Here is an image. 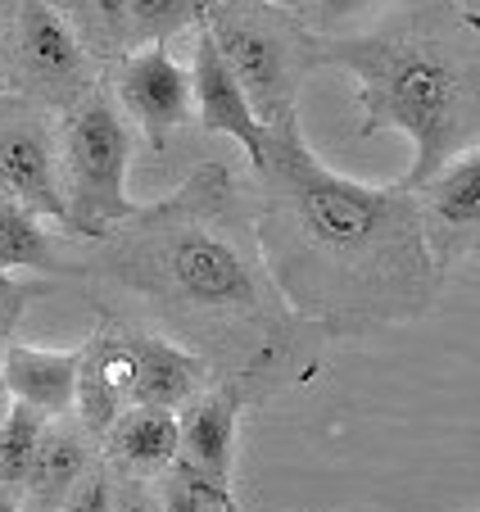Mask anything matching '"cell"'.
Returning a JSON list of instances; mask_svg holds the SVG:
<instances>
[{
    "instance_id": "1",
    "label": "cell",
    "mask_w": 480,
    "mask_h": 512,
    "mask_svg": "<svg viewBox=\"0 0 480 512\" xmlns=\"http://www.w3.org/2000/svg\"><path fill=\"white\" fill-rule=\"evenodd\" d=\"M254 254L277 300L327 336L404 327L435 309L444 259L422 200L367 186L313 155L299 114L263 127L254 159Z\"/></svg>"
},
{
    "instance_id": "2",
    "label": "cell",
    "mask_w": 480,
    "mask_h": 512,
    "mask_svg": "<svg viewBox=\"0 0 480 512\" xmlns=\"http://www.w3.org/2000/svg\"><path fill=\"white\" fill-rule=\"evenodd\" d=\"M236 209V182L227 168L209 164L159 209H136L127 223L100 236V268L136 300H150L182 327L231 331L240 322H268L281 309L263 263L245 254L227 213Z\"/></svg>"
},
{
    "instance_id": "3",
    "label": "cell",
    "mask_w": 480,
    "mask_h": 512,
    "mask_svg": "<svg viewBox=\"0 0 480 512\" xmlns=\"http://www.w3.org/2000/svg\"><path fill=\"white\" fill-rule=\"evenodd\" d=\"M322 64L354 78L363 132H404L413 164L404 191H417L449 159L476 150L480 82L471 28L440 19H404L376 32H340L313 41Z\"/></svg>"
},
{
    "instance_id": "4",
    "label": "cell",
    "mask_w": 480,
    "mask_h": 512,
    "mask_svg": "<svg viewBox=\"0 0 480 512\" xmlns=\"http://www.w3.org/2000/svg\"><path fill=\"white\" fill-rule=\"evenodd\" d=\"M200 28L209 32L213 50L231 68L263 127L295 114L308 64L317 59V37L295 10H281L272 0H213Z\"/></svg>"
},
{
    "instance_id": "5",
    "label": "cell",
    "mask_w": 480,
    "mask_h": 512,
    "mask_svg": "<svg viewBox=\"0 0 480 512\" xmlns=\"http://www.w3.org/2000/svg\"><path fill=\"white\" fill-rule=\"evenodd\" d=\"M132 173V123L118 109L114 91L91 87L73 100L59 127V177L68 200V232L73 236H105L136 213L127 195Z\"/></svg>"
},
{
    "instance_id": "6",
    "label": "cell",
    "mask_w": 480,
    "mask_h": 512,
    "mask_svg": "<svg viewBox=\"0 0 480 512\" xmlns=\"http://www.w3.org/2000/svg\"><path fill=\"white\" fill-rule=\"evenodd\" d=\"M5 64L14 78V96L41 109H68L96 87V59L64 23L50 0H10V32H5Z\"/></svg>"
},
{
    "instance_id": "7",
    "label": "cell",
    "mask_w": 480,
    "mask_h": 512,
    "mask_svg": "<svg viewBox=\"0 0 480 512\" xmlns=\"http://www.w3.org/2000/svg\"><path fill=\"white\" fill-rule=\"evenodd\" d=\"M0 195L19 200L41 223H68L59 132L50 127L46 109L23 96H0Z\"/></svg>"
},
{
    "instance_id": "8",
    "label": "cell",
    "mask_w": 480,
    "mask_h": 512,
    "mask_svg": "<svg viewBox=\"0 0 480 512\" xmlns=\"http://www.w3.org/2000/svg\"><path fill=\"white\" fill-rule=\"evenodd\" d=\"M114 100L127 118L145 132V141L159 150L177 127L191 123V73L168 50V41H150L141 50H127L114 68Z\"/></svg>"
},
{
    "instance_id": "9",
    "label": "cell",
    "mask_w": 480,
    "mask_h": 512,
    "mask_svg": "<svg viewBox=\"0 0 480 512\" xmlns=\"http://www.w3.org/2000/svg\"><path fill=\"white\" fill-rule=\"evenodd\" d=\"M132 408V322H100L82 345L73 386V422L105 440V431Z\"/></svg>"
},
{
    "instance_id": "10",
    "label": "cell",
    "mask_w": 480,
    "mask_h": 512,
    "mask_svg": "<svg viewBox=\"0 0 480 512\" xmlns=\"http://www.w3.org/2000/svg\"><path fill=\"white\" fill-rule=\"evenodd\" d=\"M250 404V377H222L218 386H204L200 395L186 404L177 417V463L191 472L209 476L218 485H231V467H236V435L240 413Z\"/></svg>"
},
{
    "instance_id": "11",
    "label": "cell",
    "mask_w": 480,
    "mask_h": 512,
    "mask_svg": "<svg viewBox=\"0 0 480 512\" xmlns=\"http://www.w3.org/2000/svg\"><path fill=\"white\" fill-rule=\"evenodd\" d=\"M186 73H191V109L200 118V127L213 136H231L245 150V159L254 164L263 145V123L254 118L250 100H245L240 82L231 78V68L222 64V55L213 50L204 28H195V55Z\"/></svg>"
},
{
    "instance_id": "12",
    "label": "cell",
    "mask_w": 480,
    "mask_h": 512,
    "mask_svg": "<svg viewBox=\"0 0 480 512\" xmlns=\"http://www.w3.org/2000/svg\"><path fill=\"white\" fill-rule=\"evenodd\" d=\"M209 386V358L154 331L132 327V404L150 408H186Z\"/></svg>"
},
{
    "instance_id": "13",
    "label": "cell",
    "mask_w": 480,
    "mask_h": 512,
    "mask_svg": "<svg viewBox=\"0 0 480 512\" xmlns=\"http://www.w3.org/2000/svg\"><path fill=\"white\" fill-rule=\"evenodd\" d=\"M91 472V435L68 417H50L23 476V512H59L77 481Z\"/></svg>"
},
{
    "instance_id": "14",
    "label": "cell",
    "mask_w": 480,
    "mask_h": 512,
    "mask_svg": "<svg viewBox=\"0 0 480 512\" xmlns=\"http://www.w3.org/2000/svg\"><path fill=\"white\" fill-rule=\"evenodd\" d=\"M77 358H82V349H41L10 340L0 354V386L10 399L41 408L46 417H68L73 413Z\"/></svg>"
},
{
    "instance_id": "15",
    "label": "cell",
    "mask_w": 480,
    "mask_h": 512,
    "mask_svg": "<svg viewBox=\"0 0 480 512\" xmlns=\"http://www.w3.org/2000/svg\"><path fill=\"white\" fill-rule=\"evenodd\" d=\"M177 413L150 404H132L114 426L105 431V463L123 472L127 481H150L168 472L177 458Z\"/></svg>"
},
{
    "instance_id": "16",
    "label": "cell",
    "mask_w": 480,
    "mask_h": 512,
    "mask_svg": "<svg viewBox=\"0 0 480 512\" xmlns=\"http://www.w3.org/2000/svg\"><path fill=\"white\" fill-rule=\"evenodd\" d=\"M417 200H422V218H426L431 241L444 236L449 250H458L462 241L467 245L476 241V218H480V159H476V150L449 159L435 177H426V182L417 186Z\"/></svg>"
},
{
    "instance_id": "17",
    "label": "cell",
    "mask_w": 480,
    "mask_h": 512,
    "mask_svg": "<svg viewBox=\"0 0 480 512\" xmlns=\"http://www.w3.org/2000/svg\"><path fill=\"white\" fill-rule=\"evenodd\" d=\"M64 23L77 32L91 59H123L136 50V28L127 14V0H50Z\"/></svg>"
},
{
    "instance_id": "18",
    "label": "cell",
    "mask_w": 480,
    "mask_h": 512,
    "mask_svg": "<svg viewBox=\"0 0 480 512\" xmlns=\"http://www.w3.org/2000/svg\"><path fill=\"white\" fill-rule=\"evenodd\" d=\"M59 272L64 259L55 250V236L46 232L32 209H23L19 200L0 195V272Z\"/></svg>"
},
{
    "instance_id": "19",
    "label": "cell",
    "mask_w": 480,
    "mask_h": 512,
    "mask_svg": "<svg viewBox=\"0 0 480 512\" xmlns=\"http://www.w3.org/2000/svg\"><path fill=\"white\" fill-rule=\"evenodd\" d=\"M46 422L50 417L32 404H19V399L5 404V413H0V490L23 494V476H28Z\"/></svg>"
},
{
    "instance_id": "20",
    "label": "cell",
    "mask_w": 480,
    "mask_h": 512,
    "mask_svg": "<svg viewBox=\"0 0 480 512\" xmlns=\"http://www.w3.org/2000/svg\"><path fill=\"white\" fill-rule=\"evenodd\" d=\"M159 512H236V499L231 485L209 481L173 458V467L159 472Z\"/></svg>"
},
{
    "instance_id": "21",
    "label": "cell",
    "mask_w": 480,
    "mask_h": 512,
    "mask_svg": "<svg viewBox=\"0 0 480 512\" xmlns=\"http://www.w3.org/2000/svg\"><path fill=\"white\" fill-rule=\"evenodd\" d=\"M213 0H127V14H132L136 41H173L177 32L200 28V19L209 14Z\"/></svg>"
},
{
    "instance_id": "22",
    "label": "cell",
    "mask_w": 480,
    "mask_h": 512,
    "mask_svg": "<svg viewBox=\"0 0 480 512\" xmlns=\"http://www.w3.org/2000/svg\"><path fill=\"white\" fill-rule=\"evenodd\" d=\"M390 0H295V14L313 37H340L349 32L358 19L385 10Z\"/></svg>"
},
{
    "instance_id": "23",
    "label": "cell",
    "mask_w": 480,
    "mask_h": 512,
    "mask_svg": "<svg viewBox=\"0 0 480 512\" xmlns=\"http://www.w3.org/2000/svg\"><path fill=\"white\" fill-rule=\"evenodd\" d=\"M59 512H114V476L105 467H91Z\"/></svg>"
},
{
    "instance_id": "24",
    "label": "cell",
    "mask_w": 480,
    "mask_h": 512,
    "mask_svg": "<svg viewBox=\"0 0 480 512\" xmlns=\"http://www.w3.org/2000/svg\"><path fill=\"white\" fill-rule=\"evenodd\" d=\"M23 309H28V286L14 281L10 272H0V345H10L14 327H19Z\"/></svg>"
},
{
    "instance_id": "25",
    "label": "cell",
    "mask_w": 480,
    "mask_h": 512,
    "mask_svg": "<svg viewBox=\"0 0 480 512\" xmlns=\"http://www.w3.org/2000/svg\"><path fill=\"white\" fill-rule=\"evenodd\" d=\"M0 512H23L19 494H10V490H0Z\"/></svg>"
},
{
    "instance_id": "26",
    "label": "cell",
    "mask_w": 480,
    "mask_h": 512,
    "mask_svg": "<svg viewBox=\"0 0 480 512\" xmlns=\"http://www.w3.org/2000/svg\"><path fill=\"white\" fill-rule=\"evenodd\" d=\"M272 5H281V10H295V0H272Z\"/></svg>"
},
{
    "instance_id": "27",
    "label": "cell",
    "mask_w": 480,
    "mask_h": 512,
    "mask_svg": "<svg viewBox=\"0 0 480 512\" xmlns=\"http://www.w3.org/2000/svg\"><path fill=\"white\" fill-rule=\"evenodd\" d=\"M5 404H10V395H5V386H0V413H5Z\"/></svg>"
}]
</instances>
